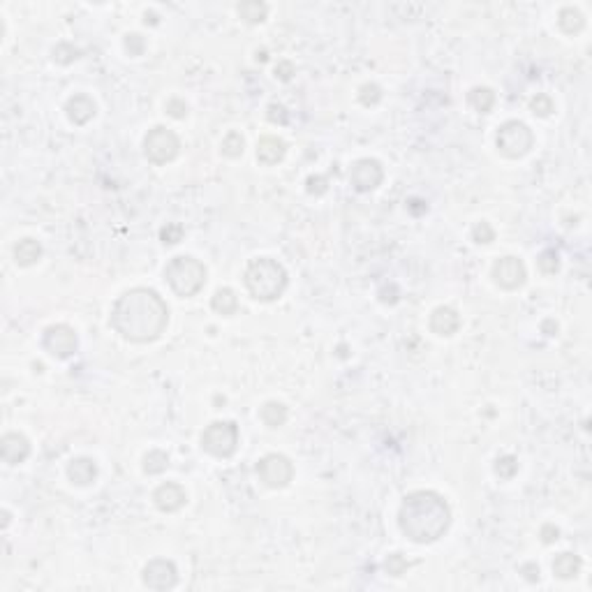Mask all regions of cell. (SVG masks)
Segmentation results:
<instances>
[{"instance_id": "1", "label": "cell", "mask_w": 592, "mask_h": 592, "mask_svg": "<svg viewBox=\"0 0 592 592\" xmlns=\"http://www.w3.org/2000/svg\"><path fill=\"white\" fill-rule=\"evenodd\" d=\"M169 324V308L155 289L135 287L118 296L111 310V327L130 342H153Z\"/></svg>"}, {"instance_id": "2", "label": "cell", "mask_w": 592, "mask_h": 592, "mask_svg": "<svg viewBox=\"0 0 592 592\" xmlns=\"http://www.w3.org/2000/svg\"><path fill=\"white\" fill-rule=\"evenodd\" d=\"M400 532L415 544H432L451 525V509L442 495L432 491H415L405 495L398 512Z\"/></svg>"}, {"instance_id": "3", "label": "cell", "mask_w": 592, "mask_h": 592, "mask_svg": "<svg viewBox=\"0 0 592 592\" xmlns=\"http://www.w3.org/2000/svg\"><path fill=\"white\" fill-rule=\"evenodd\" d=\"M243 280L250 296L264 303L276 301L287 289V271H285L283 264L271 257L252 259L243 273Z\"/></svg>"}, {"instance_id": "4", "label": "cell", "mask_w": 592, "mask_h": 592, "mask_svg": "<svg viewBox=\"0 0 592 592\" xmlns=\"http://www.w3.org/2000/svg\"><path fill=\"white\" fill-rule=\"evenodd\" d=\"M164 278H167L169 287L176 292L181 298H190L199 294L206 285V266L199 259L190 257V254H178L164 269Z\"/></svg>"}, {"instance_id": "5", "label": "cell", "mask_w": 592, "mask_h": 592, "mask_svg": "<svg viewBox=\"0 0 592 592\" xmlns=\"http://www.w3.org/2000/svg\"><path fill=\"white\" fill-rule=\"evenodd\" d=\"M498 151L509 160H518V157L527 155L534 146V135L532 130L520 120H507V123L500 125L498 130Z\"/></svg>"}, {"instance_id": "6", "label": "cell", "mask_w": 592, "mask_h": 592, "mask_svg": "<svg viewBox=\"0 0 592 592\" xmlns=\"http://www.w3.org/2000/svg\"><path fill=\"white\" fill-rule=\"evenodd\" d=\"M201 449L215 458H229L239 449V426L234 421H213L201 432Z\"/></svg>"}, {"instance_id": "7", "label": "cell", "mask_w": 592, "mask_h": 592, "mask_svg": "<svg viewBox=\"0 0 592 592\" xmlns=\"http://www.w3.org/2000/svg\"><path fill=\"white\" fill-rule=\"evenodd\" d=\"M178 151H181V142H178V137L162 125L153 127L144 139V155H146V160L153 162V164L171 162L178 155Z\"/></svg>"}, {"instance_id": "8", "label": "cell", "mask_w": 592, "mask_h": 592, "mask_svg": "<svg viewBox=\"0 0 592 592\" xmlns=\"http://www.w3.org/2000/svg\"><path fill=\"white\" fill-rule=\"evenodd\" d=\"M257 474L269 488H285L294 479V465L287 456L283 454H269L257 463Z\"/></svg>"}, {"instance_id": "9", "label": "cell", "mask_w": 592, "mask_h": 592, "mask_svg": "<svg viewBox=\"0 0 592 592\" xmlns=\"http://www.w3.org/2000/svg\"><path fill=\"white\" fill-rule=\"evenodd\" d=\"M42 345L51 356H56V359H69V356L76 352V345H79V342H76V333L72 327H67V324H54V327H49L44 331Z\"/></svg>"}, {"instance_id": "10", "label": "cell", "mask_w": 592, "mask_h": 592, "mask_svg": "<svg viewBox=\"0 0 592 592\" xmlns=\"http://www.w3.org/2000/svg\"><path fill=\"white\" fill-rule=\"evenodd\" d=\"M384 181V169L377 160L373 157H364V160H356L349 171V183L356 193H371Z\"/></svg>"}, {"instance_id": "11", "label": "cell", "mask_w": 592, "mask_h": 592, "mask_svg": "<svg viewBox=\"0 0 592 592\" xmlns=\"http://www.w3.org/2000/svg\"><path fill=\"white\" fill-rule=\"evenodd\" d=\"M493 280L502 289H518L525 285L527 271L518 257H502L493 264Z\"/></svg>"}, {"instance_id": "12", "label": "cell", "mask_w": 592, "mask_h": 592, "mask_svg": "<svg viewBox=\"0 0 592 592\" xmlns=\"http://www.w3.org/2000/svg\"><path fill=\"white\" fill-rule=\"evenodd\" d=\"M144 583L151 590H171L178 583V571L171 560L155 558L144 567Z\"/></svg>"}, {"instance_id": "13", "label": "cell", "mask_w": 592, "mask_h": 592, "mask_svg": "<svg viewBox=\"0 0 592 592\" xmlns=\"http://www.w3.org/2000/svg\"><path fill=\"white\" fill-rule=\"evenodd\" d=\"M186 500H188L186 488L174 481L162 483V486H157L155 493H153V502H155V507L164 514H174L178 509H183Z\"/></svg>"}, {"instance_id": "14", "label": "cell", "mask_w": 592, "mask_h": 592, "mask_svg": "<svg viewBox=\"0 0 592 592\" xmlns=\"http://www.w3.org/2000/svg\"><path fill=\"white\" fill-rule=\"evenodd\" d=\"M0 456L8 465H19L30 456V442L21 432H5L0 440Z\"/></svg>"}, {"instance_id": "15", "label": "cell", "mask_w": 592, "mask_h": 592, "mask_svg": "<svg viewBox=\"0 0 592 592\" xmlns=\"http://www.w3.org/2000/svg\"><path fill=\"white\" fill-rule=\"evenodd\" d=\"M458 327H461V317H458V313L454 308H449V305H440V308L432 310L430 315V331L437 336H454Z\"/></svg>"}, {"instance_id": "16", "label": "cell", "mask_w": 592, "mask_h": 592, "mask_svg": "<svg viewBox=\"0 0 592 592\" xmlns=\"http://www.w3.org/2000/svg\"><path fill=\"white\" fill-rule=\"evenodd\" d=\"M65 111H67V118L72 120L74 125H86L88 120L95 116V102L88 98V95H72L65 105Z\"/></svg>"}, {"instance_id": "17", "label": "cell", "mask_w": 592, "mask_h": 592, "mask_svg": "<svg viewBox=\"0 0 592 592\" xmlns=\"http://www.w3.org/2000/svg\"><path fill=\"white\" fill-rule=\"evenodd\" d=\"M285 153H287V144L280 137H262L257 142V160L266 167L278 164L285 157Z\"/></svg>"}, {"instance_id": "18", "label": "cell", "mask_w": 592, "mask_h": 592, "mask_svg": "<svg viewBox=\"0 0 592 592\" xmlns=\"http://www.w3.org/2000/svg\"><path fill=\"white\" fill-rule=\"evenodd\" d=\"M67 476L76 486H88V483H93L95 476H98V465H95L93 458H86V456L74 458L67 465Z\"/></svg>"}, {"instance_id": "19", "label": "cell", "mask_w": 592, "mask_h": 592, "mask_svg": "<svg viewBox=\"0 0 592 592\" xmlns=\"http://www.w3.org/2000/svg\"><path fill=\"white\" fill-rule=\"evenodd\" d=\"M581 558L576 553H560V556L553 560V574L562 581H569V578H576L578 571H581Z\"/></svg>"}, {"instance_id": "20", "label": "cell", "mask_w": 592, "mask_h": 592, "mask_svg": "<svg viewBox=\"0 0 592 592\" xmlns=\"http://www.w3.org/2000/svg\"><path fill=\"white\" fill-rule=\"evenodd\" d=\"M42 257V245L35 239H23L14 245V262L19 266H33Z\"/></svg>"}, {"instance_id": "21", "label": "cell", "mask_w": 592, "mask_h": 592, "mask_svg": "<svg viewBox=\"0 0 592 592\" xmlns=\"http://www.w3.org/2000/svg\"><path fill=\"white\" fill-rule=\"evenodd\" d=\"M211 308H213L218 315L232 317V315L239 310V298H237V294H234V289L222 287V289L215 292L213 298H211Z\"/></svg>"}, {"instance_id": "22", "label": "cell", "mask_w": 592, "mask_h": 592, "mask_svg": "<svg viewBox=\"0 0 592 592\" xmlns=\"http://www.w3.org/2000/svg\"><path fill=\"white\" fill-rule=\"evenodd\" d=\"M239 17L250 25L262 23L269 17V5L262 3V0H245V3L239 5Z\"/></svg>"}, {"instance_id": "23", "label": "cell", "mask_w": 592, "mask_h": 592, "mask_svg": "<svg viewBox=\"0 0 592 592\" xmlns=\"http://www.w3.org/2000/svg\"><path fill=\"white\" fill-rule=\"evenodd\" d=\"M259 417H262V421L269 426V428H280V426H285V421H287V407L283 403H278V400H269V403L259 410Z\"/></svg>"}, {"instance_id": "24", "label": "cell", "mask_w": 592, "mask_h": 592, "mask_svg": "<svg viewBox=\"0 0 592 592\" xmlns=\"http://www.w3.org/2000/svg\"><path fill=\"white\" fill-rule=\"evenodd\" d=\"M558 23H560V28H562L567 35H574V33H581V30H583L585 19L581 14V10L562 8V10H560V14H558Z\"/></svg>"}, {"instance_id": "25", "label": "cell", "mask_w": 592, "mask_h": 592, "mask_svg": "<svg viewBox=\"0 0 592 592\" xmlns=\"http://www.w3.org/2000/svg\"><path fill=\"white\" fill-rule=\"evenodd\" d=\"M468 102L472 105V109H476L479 113H488L495 105V93L486 86H476L468 93Z\"/></svg>"}, {"instance_id": "26", "label": "cell", "mask_w": 592, "mask_h": 592, "mask_svg": "<svg viewBox=\"0 0 592 592\" xmlns=\"http://www.w3.org/2000/svg\"><path fill=\"white\" fill-rule=\"evenodd\" d=\"M169 468V456L160 449H153L144 456V472L146 474H162Z\"/></svg>"}, {"instance_id": "27", "label": "cell", "mask_w": 592, "mask_h": 592, "mask_svg": "<svg viewBox=\"0 0 592 592\" xmlns=\"http://www.w3.org/2000/svg\"><path fill=\"white\" fill-rule=\"evenodd\" d=\"M79 56H81V49H76L74 44H69V42H61L58 47L54 49V61L58 63V65H69V63H74Z\"/></svg>"}, {"instance_id": "28", "label": "cell", "mask_w": 592, "mask_h": 592, "mask_svg": "<svg viewBox=\"0 0 592 592\" xmlns=\"http://www.w3.org/2000/svg\"><path fill=\"white\" fill-rule=\"evenodd\" d=\"M243 137L239 132H229V135L222 139V153L227 157H241L243 155Z\"/></svg>"}, {"instance_id": "29", "label": "cell", "mask_w": 592, "mask_h": 592, "mask_svg": "<svg viewBox=\"0 0 592 592\" xmlns=\"http://www.w3.org/2000/svg\"><path fill=\"white\" fill-rule=\"evenodd\" d=\"M495 472H498L500 479H512L518 472V461L514 456H500L495 461Z\"/></svg>"}, {"instance_id": "30", "label": "cell", "mask_w": 592, "mask_h": 592, "mask_svg": "<svg viewBox=\"0 0 592 592\" xmlns=\"http://www.w3.org/2000/svg\"><path fill=\"white\" fill-rule=\"evenodd\" d=\"M537 264H539V271L546 273V276H556V273L560 271V257H558L556 250H544L542 254H539Z\"/></svg>"}, {"instance_id": "31", "label": "cell", "mask_w": 592, "mask_h": 592, "mask_svg": "<svg viewBox=\"0 0 592 592\" xmlns=\"http://www.w3.org/2000/svg\"><path fill=\"white\" fill-rule=\"evenodd\" d=\"M530 109L534 116H551L553 111H556V105H553V100L549 98V95H537V98L530 100Z\"/></svg>"}, {"instance_id": "32", "label": "cell", "mask_w": 592, "mask_h": 592, "mask_svg": "<svg viewBox=\"0 0 592 592\" xmlns=\"http://www.w3.org/2000/svg\"><path fill=\"white\" fill-rule=\"evenodd\" d=\"M407 567H410V562L403 558V553H391V556L386 558V562H384L386 574H391V576H403L407 571Z\"/></svg>"}, {"instance_id": "33", "label": "cell", "mask_w": 592, "mask_h": 592, "mask_svg": "<svg viewBox=\"0 0 592 592\" xmlns=\"http://www.w3.org/2000/svg\"><path fill=\"white\" fill-rule=\"evenodd\" d=\"M382 100V88L377 84H364L359 88V102L364 107H375Z\"/></svg>"}, {"instance_id": "34", "label": "cell", "mask_w": 592, "mask_h": 592, "mask_svg": "<svg viewBox=\"0 0 592 592\" xmlns=\"http://www.w3.org/2000/svg\"><path fill=\"white\" fill-rule=\"evenodd\" d=\"M183 225H178V222H167V227H162L160 232V239L164 245H176L183 241Z\"/></svg>"}, {"instance_id": "35", "label": "cell", "mask_w": 592, "mask_h": 592, "mask_svg": "<svg viewBox=\"0 0 592 592\" xmlns=\"http://www.w3.org/2000/svg\"><path fill=\"white\" fill-rule=\"evenodd\" d=\"M472 241H474V243H491V241H495L493 227L488 225L486 220L476 222V225L472 227Z\"/></svg>"}, {"instance_id": "36", "label": "cell", "mask_w": 592, "mask_h": 592, "mask_svg": "<svg viewBox=\"0 0 592 592\" xmlns=\"http://www.w3.org/2000/svg\"><path fill=\"white\" fill-rule=\"evenodd\" d=\"M144 47H146V42H144V37L139 33H130L125 37V49H127V54H130V56H142Z\"/></svg>"}, {"instance_id": "37", "label": "cell", "mask_w": 592, "mask_h": 592, "mask_svg": "<svg viewBox=\"0 0 592 592\" xmlns=\"http://www.w3.org/2000/svg\"><path fill=\"white\" fill-rule=\"evenodd\" d=\"M305 186H308V193L320 197L329 190V178L327 176H310L308 181H305Z\"/></svg>"}, {"instance_id": "38", "label": "cell", "mask_w": 592, "mask_h": 592, "mask_svg": "<svg viewBox=\"0 0 592 592\" xmlns=\"http://www.w3.org/2000/svg\"><path fill=\"white\" fill-rule=\"evenodd\" d=\"M266 118L271 120V123H278V125H285L287 123V109H285L283 105H269V109H266Z\"/></svg>"}, {"instance_id": "39", "label": "cell", "mask_w": 592, "mask_h": 592, "mask_svg": "<svg viewBox=\"0 0 592 592\" xmlns=\"http://www.w3.org/2000/svg\"><path fill=\"white\" fill-rule=\"evenodd\" d=\"M167 113L171 118H186L188 116V105L183 100H178V98H171L169 102H167Z\"/></svg>"}, {"instance_id": "40", "label": "cell", "mask_w": 592, "mask_h": 592, "mask_svg": "<svg viewBox=\"0 0 592 592\" xmlns=\"http://www.w3.org/2000/svg\"><path fill=\"white\" fill-rule=\"evenodd\" d=\"M294 63H289V61H280L278 65H276V76L280 81H289L292 76H294Z\"/></svg>"}, {"instance_id": "41", "label": "cell", "mask_w": 592, "mask_h": 592, "mask_svg": "<svg viewBox=\"0 0 592 592\" xmlns=\"http://www.w3.org/2000/svg\"><path fill=\"white\" fill-rule=\"evenodd\" d=\"M558 537H560V530H558L556 525H544V527H542V542H544V544L558 542Z\"/></svg>"}, {"instance_id": "42", "label": "cell", "mask_w": 592, "mask_h": 592, "mask_svg": "<svg viewBox=\"0 0 592 592\" xmlns=\"http://www.w3.org/2000/svg\"><path fill=\"white\" fill-rule=\"evenodd\" d=\"M520 574H523L527 581H539V567L537 564H523V567H520Z\"/></svg>"}, {"instance_id": "43", "label": "cell", "mask_w": 592, "mask_h": 592, "mask_svg": "<svg viewBox=\"0 0 592 592\" xmlns=\"http://www.w3.org/2000/svg\"><path fill=\"white\" fill-rule=\"evenodd\" d=\"M544 331H546V336H556L558 333V324L556 322H544V327H542Z\"/></svg>"}, {"instance_id": "44", "label": "cell", "mask_w": 592, "mask_h": 592, "mask_svg": "<svg viewBox=\"0 0 592 592\" xmlns=\"http://www.w3.org/2000/svg\"><path fill=\"white\" fill-rule=\"evenodd\" d=\"M146 23H151V25L157 23V14H155V12H146Z\"/></svg>"}, {"instance_id": "45", "label": "cell", "mask_w": 592, "mask_h": 592, "mask_svg": "<svg viewBox=\"0 0 592 592\" xmlns=\"http://www.w3.org/2000/svg\"><path fill=\"white\" fill-rule=\"evenodd\" d=\"M266 58H269V56H266V51H262V54H257V61H262V63H264Z\"/></svg>"}]
</instances>
